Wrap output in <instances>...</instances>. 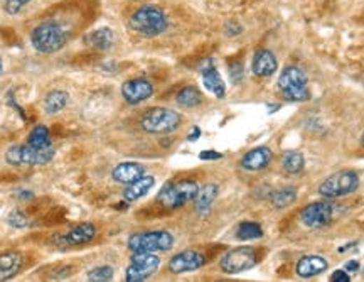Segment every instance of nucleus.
Segmentation results:
<instances>
[{"label":"nucleus","mask_w":364,"mask_h":282,"mask_svg":"<svg viewBox=\"0 0 364 282\" xmlns=\"http://www.w3.org/2000/svg\"><path fill=\"white\" fill-rule=\"evenodd\" d=\"M68 41V32L55 20H46L39 24L31 34L32 48L41 55H55Z\"/></svg>","instance_id":"1"},{"label":"nucleus","mask_w":364,"mask_h":282,"mask_svg":"<svg viewBox=\"0 0 364 282\" xmlns=\"http://www.w3.org/2000/svg\"><path fill=\"white\" fill-rule=\"evenodd\" d=\"M169 20L165 12L157 6H144L136 9L130 18V27L146 37L160 36L167 31Z\"/></svg>","instance_id":"2"},{"label":"nucleus","mask_w":364,"mask_h":282,"mask_svg":"<svg viewBox=\"0 0 364 282\" xmlns=\"http://www.w3.org/2000/svg\"><path fill=\"white\" fill-rule=\"evenodd\" d=\"M309 78L307 74L299 66H287L282 73H280L279 85L280 93L285 100L288 102H307L310 98L309 91Z\"/></svg>","instance_id":"3"},{"label":"nucleus","mask_w":364,"mask_h":282,"mask_svg":"<svg viewBox=\"0 0 364 282\" xmlns=\"http://www.w3.org/2000/svg\"><path fill=\"white\" fill-rule=\"evenodd\" d=\"M197 192H200V184L192 180L167 182V184L160 189L157 201L169 210L182 208V206L188 205V203L194 201Z\"/></svg>","instance_id":"4"},{"label":"nucleus","mask_w":364,"mask_h":282,"mask_svg":"<svg viewBox=\"0 0 364 282\" xmlns=\"http://www.w3.org/2000/svg\"><path fill=\"white\" fill-rule=\"evenodd\" d=\"M128 250L134 254H155V252H167L174 247L172 234L165 230L144 231L135 234L128 239Z\"/></svg>","instance_id":"5"},{"label":"nucleus","mask_w":364,"mask_h":282,"mask_svg":"<svg viewBox=\"0 0 364 282\" xmlns=\"http://www.w3.org/2000/svg\"><path fill=\"white\" fill-rule=\"evenodd\" d=\"M181 115L176 110L171 109H150L142 115L140 120V126L147 134L154 135H167L172 134L174 130H177L181 126Z\"/></svg>","instance_id":"6"},{"label":"nucleus","mask_w":364,"mask_h":282,"mask_svg":"<svg viewBox=\"0 0 364 282\" xmlns=\"http://www.w3.org/2000/svg\"><path fill=\"white\" fill-rule=\"evenodd\" d=\"M359 188V176L358 173L344 171L334 173L332 176H329L328 180H324L318 186V194L326 200H337V198L347 196V194H353L356 189Z\"/></svg>","instance_id":"7"},{"label":"nucleus","mask_w":364,"mask_h":282,"mask_svg":"<svg viewBox=\"0 0 364 282\" xmlns=\"http://www.w3.org/2000/svg\"><path fill=\"white\" fill-rule=\"evenodd\" d=\"M55 157V147H34L24 144V146H12L6 154V161L10 166H44L51 163Z\"/></svg>","instance_id":"8"},{"label":"nucleus","mask_w":364,"mask_h":282,"mask_svg":"<svg viewBox=\"0 0 364 282\" xmlns=\"http://www.w3.org/2000/svg\"><path fill=\"white\" fill-rule=\"evenodd\" d=\"M337 206L332 205L330 200L316 201L312 205L305 206L300 213V222L305 228L310 230H318L332 223L334 217H336Z\"/></svg>","instance_id":"9"},{"label":"nucleus","mask_w":364,"mask_h":282,"mask_svg":"<svg viewBox=\"0 0 364 282\" xmlns=\"http://www.w3.org/2000/svg\"><path fill=\"white\" fill-rule=\"evenodd\" d=\"M258 260L256 257V250L251 247H238L233 248V250L226 252L223 255L221 262H219V267L225 274H230V276H234V274H241L251 269Z\"/></svg>","instance_id":"10"},{"label":"nucleus","mask_w":364,"mask_h":282,"mask_svg":"<svg viewBox=\"0 0 364 282\" xmlns=\"http://www.w3.org/2000/svg\"><path fill=\"white\" fill-rule=\"evenodd\" d=\"M160 259L155 254H134L125 272L127 282H144L159 271Z\"/></svg>","instance_id":"11"},{"label":"nucleus","mask_w":364,"mask_h":282,"mask_svg":"<svg viewBox=\"0 0 364 282\" xmlns=\"http://www.w3.org/2000/svg\"><path fill=\"white\" fill-rule=\"evenodd\" d=\"M152 95H154V85L147 78H134L122 85V97L130 105H139L148 100Z\"/></svg>","instance_id":"12"},{"label":"nucleus","mask_w":364,"mask_h":282,"mask_svg":"<svg viewBox=\"0 0 364 282\" xmlns=\"http://www.w3.org/2000/svg\"><path fill=\"white\" fill-rule=\"evenodd\" d=\"M204 264H206L204 254H201V252L197 250H184L174 255L172 259L169 260L167 267L169 271L177 276V274L197 271V269H201Z\"/></svg>","instance_id":"13"},{"label":"nucleus","mask_w":364,"mask_h":282,"mask_svg":"<svg viewBox=\"0 0 364 282\" xmlns=\"http://www.w3.org/2000/svg\"><path fill=\"white\" fill-rule=\"evenodd\" d=\"M201 74H202V85L204 88L213 93L216 98H223L226 95V85L225 80L221 78V74L216 69V66L211 60L204 61L201 65Z\"/></svg>","instance_id":"14"},{"label":"nucleus","mask_w":364,"mask_h":282,"mask_svg":"<svg viewBox=\"0 0 364 282\" xmlns=\"http://www.w3.org/2000/svg\"><path fill=\"white\" fill-rule=\"evenodd\" d=\"M272 159H273L272 149L262 146V147H255V149H251V151H248L246 154L243 156L239 166H241L245 171L256 173V171H262V169L267 168V166L272 163Z\"/></svg>","instance_id":"15"},{"label":"nucleus","mask_w":364,"mask_h":282,"mask_svg":"<svg viewBox=\"0 0 364 282\" xmlns=\"http://www.w3.org/2000/svg\"><path fill=\"white\" fill-rule=\"evenodd\" d=\"M329 262L321 255H304L295 264V274L302 279H310V277L321 276L322 272L328 271Z\"/></svg>","instance_id":"16"},{"label":"nucleus","mask_w":364,"mask_h":282,"mask_svg":"<svg viewBox=\"0 0 364 282\" xmlns=\"http://www.w3.org/2000/svg\"><path fill=\"white\" fill-rule=\"evenodd\" d=\"M276 69H279V61H276V58L272 51L260 49V51L255 53L253 61H251V72H253L255 76H272Z\"/></svg>","instance_id":"17"},{"label":"nucleus","mask_w":364,"mask_h":282,"mask_svg":"<svg viewBox=\"0 0 364 282\" xmlns=\"http://www.w3.org/2000/svg\"><path fill=\"white\" fill-rule=\"evenodd\" d=\"M144 176H146V168L139 163H122L115 166V169L111 171L113 181L120 182V184H132Z\"/></svg>","instance_id":"18"},{"label":"nucleus","mask_w":364,"mask_h":282,"mask_svg":"<svg viewBox=\"0 0 364 282\" xmlns=\"http://www.w3.org/2000/svg\"><path fill=\"white\" fill-rule=\"evenodd\" d=\"M85 44L88 46L90 49H93V51L105 53L111 49V46L115 44V34L108 27L94 29V31H91L90 34L85 37Z\"/></svg>","instance_id":"19"},{"label":"nucleus","mask_w":364,"mask_h":282,"mask_svg":"<svg viewBox=\"0 0 364 282\" xmlns=\"http://www.w3.org/2000/svg\"><path fill=\"white\" fill-rule=\"evenodd\" d=\"M22 267V255L15 250L2 252L0 254V282L10 281Z\"/></svg>","instance_id":"20"},{"label":"nucleus","mask_w":364,"mask_h":282,"mask_svg":"<svg viewBox=\"0 0 364 282\" xmlns=\"http://www.w3.org/2000/svg\"><path fill=\"white\" fill-rule=\"evenodd\" d=\"M94 235H97V228L93 223H81L64 235L63 242L64 246H85L94 239Z\"/></svg>","instance_id":"21"},{"label":"nucleus","mask_w":364,"mask_h":282,"mask_svg":"<svg viewBox=\"0 0 364 282\" xmlns=\"http://www.w3.org/2000/svg\"><path fill=\"white\" fill-rule=\"evenodd\" d=\"M155 180L152 176H144L140 180H136L132 182V184H127V189L123 192V200L127 203H135L139 201L140 198L147 196L148 192L154 188Z\"/></svg>","instance_id":"22"},{"label":"nucleus","mask_w":364,"mask_h":282,"mask_svg":"<svg viewBox=\"0 0 364 282\" xmlns=\"http://www.w3.org/2000/svg\"><path fill=\"white\" fill-rule=\"evenodd\" d=\"M219 194V188L218 184L214 182H209V184L202 186L197 192L196 198H194V205H196V211L200 215H208L211 211V206H213L214 200L218 198Z\"/></svg>","instance_id":"23"},{"label":"nucleus","mask_w":364,"mask_h":282,"mask_svg":"<svg viewBox=\"0 0 364 282\" xmlns=\"http://www.w3.org/2000/svg\"><path fill=\"white\" fill-rule=\"evenodd\" d=\"M68 100H69L68 93L63 90L49 91L44 98V110L48 112L49 115L57 114V112H61L66 105H68Z\"/></svg>","instance_id":"24"},{"label":"nucleus","mask_w":364,"mask_h":282,"mask_svg":"<svg viewBox=\"0 0 364 282\" xmlns=\"http://www.w3.org/2000/svg\"><path fill=\"white\" fill-rule=\"evenodd\" d=\"M176 102L182 109H194V107H200L202 103V93L196 86H186L177 93Z\"/></svg>","instance_id":"25"},{"label":"nucleus","mask_w":364,"mask_h":282,"mask_svg":"<svg viewBox=\"0 0 364 282\" xmlns=\"http://www.w3.org/2000/svg\"><path fill=\"white\" fill-rule=\"evenodd\" d=\"M297 200V192L293 188H282L276 189L270 194V205L275 210H284L292 206Z\"/></svg>","instance_id":"26"},{"label":"nucleus","mask_w":364,"mask_h":282,"mask_svg":"<svg viewBox=\"0 0 364 282\" xmlns=\"http://www.w3.org/2000/svg\"><path fill=\"white\" fill-rule=\"evenodd\" d=\"M237 237L243 242H250V240H258L263 237L262 225L256 222H243L238 225Z\"/></svg>","instance_id":"27"},{"label":"nucleus","mask_w":364,"mask_h":282,"mask_svg":"<svg viewBox=\"0 0 364 282\" xmlns=\"http://www.w3.org/2000/svg\"><path fill=\"white\" fill-rule=\"evenodd\" d=\"M282 166L288 174H299L304 171L305 168V159L300 152L297 151H288L285 152L282 157Z\"/></svg>","instance_id":"28"},{"label":"nucleus","mask_w":364,"mask_h":282,"mask_svg":"<svg viewBox=\"0 0 364 282\" xmlns=\"http://www.w3.org/2000/svg\"><path fill=\"white\" fill-rule=\"evenodd\" d=\"M29 146L34 147H49L52 146L51 139H49V128L46 126H37L34 130L27 137Z\"/></svg>","instance_id":"29"},{"label":"nucleus","mask_w":364,"mask_h":282,"mask_svg":"<svg viewBox=\"0 0 364 282\" xmlns=\"http://www.w3.org/2000/svg\"><path fill=\"white\" fill-rule=\"evenodd\" d=\"M111 279H113V269L110 265H100L88 272V281L91 282H108Z\"/></svg>","instance_id":"30"},{"label":"nucleus","mask_w":364,"mask_h":282,"mask_svg":"<svg viewBox=\"0 0 364 282\" xmlns=\"http://www.w3.org/2000/svg\"><path fill=\"white\" fill-rule=\"evenodd\" d=\"M29 2H32V0H6V2H4V11H6L7 14L15 15L24 9Z\"/></svg>","instance_id":"31"},{"label":"nucleus","mask_w":364,"mask_h":282,"mask_svg":"<svg viewBox=\"0 0 364 282\" xmlns=\"http://www.w3.org/2000/svg\"><path fill=\"white\" fill-rule=\"evenodd\" d=\"M9 223L14 228H26L27 227V218H26V215L22 213V211H19V210H14V211H10V215H9Z\"/></svg>","instance_id":"32"},{"label":"nucleus","mask_w":364,"mask_h":282,"mask_svg":"<svg viewBox=\"0 0 364 282\" xmlns=\"http://www.w3.org/2000/svg\"><path fill=\"white\" fill-rule=\"evenodd\" d=\"M330 281L332 282H349L351 277L347 271H336L332 272V276H330Z\"/></svg>","instance_id":"33"},{"label":"nucleus","mask_w":364,"mask_h":282,"mask_svg":"<svg viewBox=\"0 0 364 282\" xmlns=\"http://www.w3.org/2000/svg\"><path fill=\"white\" fill-rule=\"evenodd\" d=\"M200 157L202 161H218V159H221V154H219V152H216V151H202L201 154H200Z\"/></svg>","instance_id":"34"},{"label":"nucleus","mask_w":364,"mask_h":282,"mask_svg":"<svg viewBox=\"0 0 364 282\" xmlns=\"http://www.w3.org/2000/svg\"><path fill=\"white\" fill-rule=\"evenodd\" d=\"M201 137V128L200 127H194L192 128V134L188 135V140H191V142H194L196 139H200Z\"/></svg>","instance_id":"35"},{"label":"nucleus","mask_w":364,"mask_h":282,"mask_svg":"<svg viewBox=\"0 0 364 282\" xmlns=\"http://www.w3.org/2000/svg\"><path fill=\"white\" fill-rule=\"evenodd\" d=\"M359 269V262H356V260H349V262L346 264V271H358Z\"/></svg>","instance_id":"36"},{"label":"nucleus","mask_w":364,"mask_h":282,"mask_svg":"<svg viewBox=\"0 0 364 282\" xmlns=\"http://www.w3.org/2000/svg\"><path fill=\"white\" fill-rule=\"evenodd\" d=\"M18 196H20V200H31V198L34 196V194L29 193V192H19Z\"/></svg>","instance_id":"37"},{"label":"nucleus","mask_w":364,"mask_h":282,"mask_svg":"<svg viewBox=\"0 0 364 282\" xmlns=\"http://www.w3.org/2000/svg\"><path fill=\"white\" fill-rule=\"evenodd\" d=\"M4 73V63H2V58H0V76H2Z\"/></svg>","instance_id":"38"},{"label":"nucleus","mask_w":364,"mask_h":282,"mask_svg":"<svg viewBox=\"0 0 364 282\" xmlns=\"http://www.w3.org/2000/svg\"><path fill=\"white\" fill-rule=\"evenodd\" d=\"M361 144H363V146H364V134L361 135Z\"/></svg>","instance_id":"39"}]
</instances>
